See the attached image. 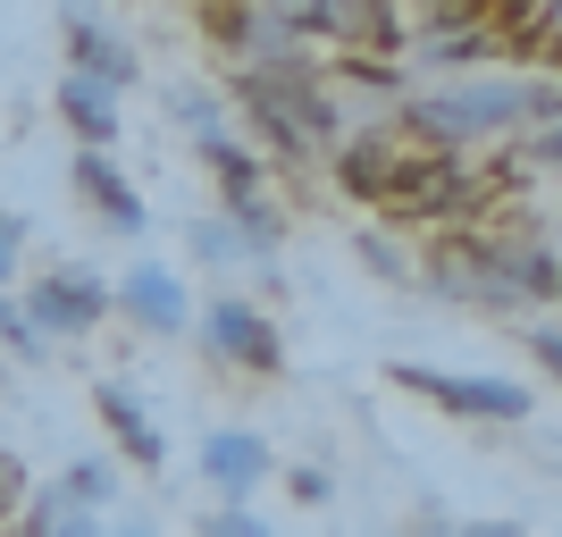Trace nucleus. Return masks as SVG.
<instances>
[{
  "label": "nucleus",
  "instance_id": "obj_1",
  "mask_svg": "<svg viewBox=\"0 0 562 537\" xmlns=\"http://www.w3.org/2000/svg\"><path fill=\"white\" fill-rule=\"evenodd\" d=\"M562 118V85L520 68H479V76H446L428 93L395 101V126L412 152H446V160H479V152H513L520 135H538Z\"/></svg>",
  "mask_w": 562,
  "mask_h": 537
},
{
  "label": "nucleus",
  "instance_id": "obj_2",
  "mask_svg": "<svg viewBox=\"0 0 562 537\" xmlns=\"http://www.w3.org/2000/svg\"><path fill=\"white\" fill-rule=\"evenodd\" d=\"M227 93H235V110H244V126H252L244 143H252L269 168H311L345 143V93L328 85L319 51L285 59V68L227 76Z\"/></svg>",
  "mask_w": 562,
  "mask_h": 537
},
{
  "label": "nucleus",
  "instance_id": "obj_3",
  "mask_svg": "<svg viewBox=\"0 0 562 537\" xmlns=\"http://www.w3.org/2000/svg\"><path fill=\"white\" fill-rule=\"evenodd\" d=\"M386 387L437 403L453 421H487V428H520L538 412V395L520 378H479V370H437V361H386Z\"/></svg>",
  "mask_w": 562,
  "mask_h": 537
},
{
  "label": "nucleus",
  "instance_id": "obj_4",
  "mask_svg": "<svg viewBox=\"0 0 562 537\" xmlns=\"http://www.w3.org/2000/svg\"><path fill=\"white\" fill-rule=\"evenodd\" d=\"M18 311H25V327H34L43 345L93 336V327L110 320V278L85 269V260H50V269H34V278L18 286Z\"/></svg>",
  "mask_w": 562,
  "mask_h": 537
},
{
  "label": "nucleus",
  "instance_id": "obj_5",
  "mask_svg": "<svg viewBox=\"0 0 562 537\" xmlns=\"http://www.w3.org/2000/svg\"><path fill=\"white\" fill-rule=\"evenodd\" d=\"M193 336L211 353V370H235V378H278L285 370V327L260 303H244V294H218L211 311H193Z\"/></svg>",
  "mask_w": 562,
  "mask_h": 537
},
{
  "label": "nucleus",
  "instance_id": "obj_6",
  "mask_svg": "<svg viewBox=\"0 0 562 537\" xmlns=\"http://www.w3.org/2000/svg\"><path fill=\"white\" fill-rule=\"evenodd\" d=\"M278 479V445L260 428H211L202 437V488L218 495V513H252V495Z\"/></svg>",
  "mask_w": 562,
  "mask_h": 537
},
{
  "label": "nucleus",
  "instance_id": "obj_7",
  "mask_svg": "<svg viewBox=\"0 0 562 537\" xmlns=\"http://www.w3.org/2000/svg\"><path fill=\"white\" fill-rule=\"evenodd\" d=\"M110 311L126 327H143V336H193V294L168 260H135V269L110 286Z\"/></svg>",
  "mask_w": 562,
  "mask_h": 537
},
{
  "label": "nucleus",
  "instance_id": "obj_8",
  "mask_svg": "<svg viewBox=\"0 0 562 537\" xmlns=\"http://www.w3.org/2000/svg\"><path fill=\"white\" fill-rule=\"evenodd\" d=\"M59 34H68V76L101 85V93H135V85H143V51L126 43L110 18H93V9H68V18H59Z\"/></svg>",
  "mask_w": 562,
  "mask_h": 537
},
{
  "label": "nucleus",
  "instance_id": "obj_9",
  "mask_svg": "<svg viewBox=\"0 0 562 537\" xmlns=\"http://www.w3.org/2000/svg\"><path fill=\"white\" fill-rule=\"evenodd\" d=\"M395 160H403V135H395V126H345V143L328 152V177H336V193H345V202L378 211V202H386Z\"/></svg>",
  "mask_w": 562,
  "mask_h": 537
},
{
  "label": "nucleus",
  "instance_id": "obj_10",
  "mask_svg": "<svg viewBox=\"0 0 562 537\" xmlns=\"http://www.w3.org/2000/svg\"><path fill=\"white\" fill-rule=\"evenodd\" d=\"M93 421L110 428L117 462H135V470H151V479H160V462H168V437L151 428V412L135 403V387H126V378H101V387H93Z\"/></svg>",
  "mask_w": 562,
  "mask_h": 537
},
{
  "label": "nucleus",
  "instance_id": "obj_11",
  "mask_svg": "<svg viewBox=\"0 0 562 537\" xmlns=\"http://www.w3.org/2000/svg\"><path fill=\"white\" fill-rule=\"evenodd\" d=\"M76 202H85V211H93L110 235H143V227H151V211H143L135 177H126L110 152H76Z\"/></svg>",
  "mask_w": 562,
  "mask_h": 537
},
{
  "label": "nucleus",
  "instance_id": "obj_12",
  "mask_svg": "<svg viewBox=\"0 0 562 537\" xmlns=\"http://www.w3.org/2000/svg\"><path fill=\"white\" fill-rule=\"evenodd\" d=\"M59 126L76 135V152H117V93L85 85V76H59Z\"/></svg>",
  "mask_w": 562,
  "mask_h": 537
},
{
  "label": "nucleus",
  "instance_id": "obj_13",
  "mask_svg": "<svg viewBox=\"0 0 562 537\" xmlns=\"http://www.w3.org/2000/svg\"><path fill=\"white\" fill-rule=\"evenodd\" d=\"M110 495H117V470L110 462H68V470H59V504H68V513H93L101 521Z\"/></svg>",
  "mask_w": 562,
  "mask_h": 537
},
{
  "label": "nucleus",
  "instance_id": "obj_14",
  "mask_svg": "<svg viewBox=\"0 0 562 537\" xmlns=\"http://www.w3.org/2000/svg\"><path fill=\"white\" fill-rule=\"evenodd\" d=\"M186 253L211 260V269H235V260H252V244H244L227 219H193V227H186Z\"/></svg>",
  "mask_w": 562,
  "mask_h": 537
},
{
  "label": "nucleus",
  "instance_id": "obj_15",
  "mask_svg": "<svg viewBox=\"0 0 562 537\" xmlns=\"http://www.w3.org/2000/svg\"><path fill=\"white\" fill-rule=\"evenodd\" d=\"M513 168H520V177H562V118L513 143Z\"/></svg>",
  "mask_w": 562,
  "mask_h": 537
},
{
  "label": "nucleus",
  "instance_id": "obj_16",
  "mask_svg": "<svg viewBox=\"0 0 562 537\" xmlns=\"http://www.w3.org/2000/svg\"><path fill=\"white\" fill-rule=\"evenodd\" d=\"M25 495H34V470L0 445V529H18V513H25Z\"/></svg>",
  "mask_w": 562,
  "mask_h": 537
},
{
  "label": "nucleus",
  "instance_id": "obj_17",
  "mask_svg": "<svg viewBox=\"0 0 562 537\" xmlns=\"http://www.w3.org/2000/svg\"><path fill=\"white\" fill-rule=\"evenodd\" d=\"M0 353H18V361H43V336L25 327V311H18V294H0Z\"/></svg>",
  "mask_w": 562,
  "mask_h": 537
},
{
  "label": "nucleus",
  "instance_id": "obj_18",
  "mask_svg": "<svg viewBox=\"0 0 562 537\" xmlns=\"http://www.w3.org/2000/svg\"><path fill=\"white\" fill-rule=\"evenodd\" d=\"M18 260H25V211L0 202V294H18Z\"/></svg>",
  "mask_w": 562,
  "mask_h": 537
},
{
  "label": "nucleus",
  "instance_id": "obj_19",
  "mask_svg": "<svg viewBox=\"0 0 562 537\" xmlns=\"http://www.w3.org/2000/svg\"><path fill=\"white\" fill-rule=\"evenodd\" d=\"M520 345H529V361H538V370L562 387V327H554V320H538V327H520Z\"/></svg>",
  "mask_w": 562,
  "mask_h": 537
},
{
  "label": "nucleus",
  "instance_id": "obj_20",
  "mask_svg": "<svg viewBox=\"0 0 562 537\" xmlns=\"http://www.w3.org/2000/svg\"><path fill=\"white\" fill-rule=\"evenodd\" d=\"M285 495H294V504H328V495H336V479H328V470H285Z\"/></svg>",
  "mask_w": 562,
  "mask_h": 537
},
{
  "label": "nucleus",
  "instance_id": "obj_21",
  "mask_svg": "<svg viewBox=\"0 0 562 537\" xmlns=\"http://www.w3.org/2000/svg\"><path fill=\"white\" fill-rule=\"evenodd\" d=\"M202 537H278V529H269L260 513H211V521H202Z\"/></svg>",
  "mask_w": 562,
  "mask_h": 537
},
{
  "label": "nucleus",
  "instance_id": "obj_22",
  "mask_svg": "<svg viewBox=\"0 0 562 537\" xmlns=\"http://www.w3.org/2000/svg\"><path fill=\"white\" fill-rule=\"evenodd\" d=\"M437 537H529L520 521H453V529H437Z\"/></svg>",
  "mask_w": 562,
  "mask_h": 537
},
{
  "label": "nucleus",
  "instance_id": "obj_23",
  "mask_svg": "<svg viewBox=\"0 0 562 537\" xmlns=\"http://www.w3.org/2000/svg\"><path fill=\"white\" fill-rule=\"evenodd\" d=\"M50 537H110V529H101L93 513H68V521H59V529H50Z\"/></svg>",
  "mask_w": 562,
  "mask_h": 537
},
{
  "label": "nucleus",
  "instance_id": "obj_24",
  "mask_svg": "<svg viewBox=\"0 0 562 537\" xmlns=\"http://www.w3.org/2000/svg\"><path fill=\"white\" fill-rule=\"evenodd\" d=\"M110 537H151V529H110Z\"/></svg>",
  "mask_w": 562,
  "mask_h": 537
},
{
  "label": "nucleus",
  "instance_id": "obj_25",
  "mask_svg": "<svg viewBox=\"0 0 562 537\" xmlns=\"http://www.w3.org/2000/svg\"><path fill=\"white\" fill-rule=\"evenodd\" d=\"M0 537H18V529H0Z\"/></svg>",
  "mask_w": 562,
  "mask_h": 537
},
{
  "label": "nucleus",
  "instance_id": "obj_26",
  "mask_svg": "<svg viewBox=\"0 0 562 537\" xmlns=\"http://www.w3.org/2000/svg\"><path fill=\"white\" fill-rule=\"evenodd\" d=\"M554 303H562V294H554Z\"/></svg>",
  "mask_w": 562,
  "mask_h": 537
}]
</instances>
